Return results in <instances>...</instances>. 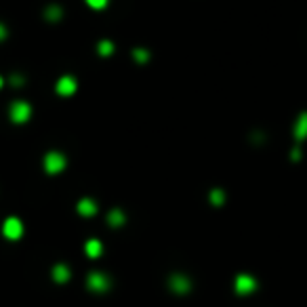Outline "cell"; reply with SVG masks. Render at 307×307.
Wrapping results in <instances>:
<instances>
[{
    "label": "cell",
    "mask_w": 307,
    "mask_h": 307,
    "mask_svg": "<svg viewBox=\"0 0 307 307\" xmlns=\"http://www.w3.org/2000/svg\"><path fill=\"white\" fill-rule=\"evenodd\" d=\"M44 166L49 172H59L65 166V158L61 156V154L51 152V154H46V158H44Z\"/></svg>",
    "instance_id": "1"
},
{
    "label": "cell",
    "mask_w": 307,
    "mask_h": 307,
    "mask_svg": "<svg viewBox=\"0 0 307 307\" xmlns=\"http://www.w3.org/2000/svg\"><path fill=\"white\" fill-rule=\"evenodd\" d=\"M27 118H30V105L23 103V101L13 103V108H11V120H15V122H25Z\"/></svg>",
    "instance_id": "2"
},
{
    "label": "cell",
    "mask_w": 307,
    "mask_h": 307,
    "mask_svg": "<svg viewBox=\"0 0 307 307\" xmlns=\"http://www.w3.org/2000/svg\"><path fill=\"white\" fill-rule=\"evenodd\" d=\"M2 232H4V236H6V238H11V240H17L19 236L23 234L21 221H19V219H8V221L4 223V227H2Z\"/></svg>",
    "instance_id": "3"
},
{
    "label": "cell",
    "mask_w": 307,
    "mask_h": 307,
    "mask_svg": "<svg viewBox=\"0 0 307 307\" xmlns=\"http://www.w3.org/2000/svg\"><path fill=\"white\" fill-rule=\"evenodd\" d=\"M74 91H76V80L70 78V76H65V78L57 82V93L59 95H72Z\"/></svg>",
    "instance_id": "4"
},
{
    "label": "cell",
    "mask_w": 307,
    "mask_h": 307,
    "mask_svg": "<svg viewBox=\"0 0 307 307\" xmlns=\"http://www.w3.org/2000/svg\"><path fill=\"white\" fill-rule=\"evenodd\" d=\"M89 286L93 291H105L108 289V278L103 274H91L89 276Z\"/></svg>",
    "instance_id": "5"
},
{
    "label": "cell",
    "mask_w": 307,
    "mask_h": 307,
    "mask_svg": "<svg viewBox=\"0 0 307 307\" xmlns=\"http://www.w3.org/2000/svg\"><path fill=\"white\" fill-rule=\"evenodd\" d=\"M253 289H255V280H253V278L240 276L238 280H236V291L238 293H251Z\"/></svg>",
    "instance_id": "6"
},
{
    "label": "cell",
    "mask_w": 307,
    "mask_h": 307,
    "mask_svg": "<svg viewBox=\"0 0 307 307\" xmlns=\"http://www.w3.org/2000/svg\"><path fill=\"white\" fill-rule=\"evenodd\" d=\"M95 210H97V206H95L91 200H82V202H80V213L82 215H93Z\"/></svg>",
    "instance_id": "7"
},
{
    "label": "cell",
    "mask_w": 307,
    "mask_h": 307,
    "mask_svg": "<svg viewBox=\"0 0 307 307\" xmlns=\"http://www.w3.org/2000/svg\"><path fill=\"white\" fill-rule=\"evenodd\" d=\"M295 133H297V137H299V139H303V137L307 135V116H303V118L299 120V124H297Z\"/></svg>",
    "instance_id": "8"
},
{
    "label": "cell",
    "mask_w": 307,
    "mask_h": 307,
    "mask_svg": "<svg viewBox=\"0 0 307 307\" xmlns=\"http://www.w3.org/2000/svg\"><path fill=\"white\" fill-rule=\"evenodd\" d=\"M86 253H89L91 257H97L101 253V244L97 242V240H91V242L86 244Z\"/></svg>",
    "instance_id": "9"
},
{
    "label": "cell",
    "mask_w": 307,
    "mask_h": 307,
    "mask_svg": "<svg viewBox=\"0 0 307 307\" xmlns=\"http://www.w3.org/2000/svg\"><path fill=\"white\" fill-rule=\"evenodd\" d=\"M53 276L57 278V280H59V282H63L65 280V278H70V272L68 270H65V267L63 265H59V267H55V272H53Z\"/></svg>",
    "instance_id": "10"
},
{
    "label": "cell",
    "mask_w": 307,
    "mask_h": 307,
    "mask_svg": "<svg viewBox=\"0 0 307 307\" xmlns=\"http://www.w3.org/2000/svg\"><path fill=\"white\" fill-rule=\"evenodd\" d=\"M86 2H89L93 8H103L105 4H108V0H86Z\"/></svg>",
    "instance_id": "11"
},
{
    "label": "cell",
    "mask_w": 307,
    "mask_h": 307,
    "mask_svg": "<svg viewBox=\"0 0 307 307\" xmlns=\"http://www.w3.org/2000/svg\"><path fill=\"white\" fill-rule=\"evenodd\" d=\"M110 219H112V223H116V225H118V223H122V215H118V213H114Z\"/></svg>",
    "instance_id": "12"
},
{
    "label": "cell",
    "mask_w": 307,
    "mask_h": 307,
    "mask_svg": "<svg viewBox=\"0 0 307 307\" xmlns=\"http://www.w3.org/2000/svg\"><path fill=\"white\" fill-rule=\"evenodd\" d=\"M0 38H4V27L0 25Z\"/></svg>",
    "instance_id": "13"
},
{
    "label": "cell",
    "mask_w": 307,
    "mask_h": 307,
    "mask_svg": "<svg viewBox=\"0 0 307 307\" xmlns=\"http://www.w3.org/2000/svg\"><path fill=\"white\" fill-rule=\"evenodd\" d=\"M0 86H2V78H0Z\"/></svg>",
    "instance_id": "14"
}]
</instances>
